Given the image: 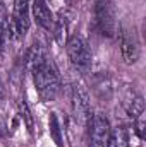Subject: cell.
Listing matches in <instances>:
<instances>
[{
	"mask_svg": "<svg viewBox=\"0 0 146 147\" xmlns=\"http://www.w3.org/2000/svg\"><path fill=\"white\" fill-rule=\"evenodd\" d=\"M31 74L38 96L43 101H52L60 91V75L53 62L50 58H45L31 70Z\"/></svg>",
	"mask_w": 146,
	"mask_h": 147,
	"instance_id": "cell-1",
	"label": "cell"
},
{
	"mask_svg": "<svg viewBox=\"0 0 146 147\" xmlns=\"http://www.w3.org/2000/svg\"><path fill=\"white\" fill-rule=\"evenodd\" d=\"M65 51L69 57V62L76 70L86 74L91 70V63H93V55L89 50V45L86 43V39L83 36H71L65 43Z\"/></svg>",
	"mask_w": 146,
	"mask_h": 147,
	"instance_id": "cell-2",
	"label": "cell"
},
{
	"mask_svg": "<svg viewBox=\"0 0 146 147\" xmlns=\"http://www.w3.org/2000/svg\"><path fill=\"white\" fill-rule=\"evenodd\" d=\"M95 22L103 36L112 38L117 29L115 9L112 0H95Z\"/></svg>",
	"mask_w": 146,
	"mask_h": 147,
	"instance_id": "cell-3",
	"label": "cell"
},
{
	"mask_svg": "<svg viewBox=\"0 0 146 147\" xmlns=\"http://www.w3.org/2000/svg\"><path fill=\"white\" fill-rule=\"evenodd\" d=\"M71 99H72V113L74 118L79 125L86 127L93 116V111H91V103H89V96L86 92V89L81 86V84H76L72 87V94H71Z\"/></svg>",
	"mask_w": 146,
	"mask_h": 147,
	"instance_id": "cell-4",
	"label": "cell"
},
{
	"mask_svg": "<svg viewBox=\"0 0 146 147\" xmlns=\"http://www.w3.org/2000/svg\"><path fill=\"white\" fill-rule=\"evenodd\" d=\"M89 127V146L88 147H107L110 139V121L103 113H95L88 123Z\"/></svg>",
	"mask_w": 146,
	"mask_h": 147,
	"instance_id": "cell-5",
	"label": "cell"
},
{
	"mask_svg": "<svg viewBox=\"0 0 146 147\" xmlns=\"http://www.w3.org/2000/svg\"><path fill=\"white\" fill-rule=\"evenodd\" d=\"M29 0H14L12 5V31L17 38H24L29 29Z\"/></svg>",
	"mask_w": 146,
	"mask_h": 147,
	"instance_id": "cell-6",
	"label": "cell"
},
{
	"mask_svg": "<svg viewBox=\"0 0 146 147\" xmlns=\"http://www.w3.org/2000/svg\"><path fill=\"white\" fill-rule=\"evenodd\" d=\"M119 46H120V55L124 58L126 63L132 65L139 60V55H141V48H139V43H138V38L134 34V31H127V29H122L120 31V39H119Z\"/></svg>",
	"mask_w": 146,
	"mask_h": 147,
	"instance_id": "cell-7",
	"label": "cell"
},
{
	"mask_svg": "<svg viewBox=\"0 0 146 147\" xmlns=\"http://www.w3.org/2000/svg\"><path fill=\"white\" fill-rule=\"evenodd\" d=\"M31 9H33V17H35L38 26L43 28V29H46V31H50L52 26H53V19L55 17H53L50 7L46 5V2L45 0H35L33 5H31Z\"/></svg>",
	"mask_w": 146,
	"mask_h": 147,
	"instance_id": "cell-8",
	"label": "cell"
},
{
	"mask_svg": "<svg viewBox=\"0 0 146 147\" xmlns=\"http://www.w3.org/2000/svg\"><path fill=\"white\" fill-rule=\"evenodd\" d=\"M53 36L57 39L59 45H65L67 43V33H69V19L64 12L59 14L57 19H53V26H52Z\"/></svg>",
	"mask_w": 146,
	"mask_h": 147,
	"instance_id": "cell-9",
	"label": "cell"
},
{
	"mask_svg": "<svg viewBox=\"0 0 146 147\" xmlns=\"http://www.w3.org/2000/svg\"><path fill=\"white\" fill-rule=\"evenodd\" d=\"M48 128H50V135L55 142L57 147H64L65 146V137H64V128H62V121L59 118L57 113H50L48 118Z\"/></svg>",
	"mask_w": 146,
	"mask_h": 147,
	"instance_id": "cell-10",
	"label": "cell"
},
{
	"mask_svg": "<svg viewBox=\"0 0 146 147\" xmlns=\"http://www.w3.org/2000/svg\"><path fill=\"white\" fill-rule=\"evenodd\" d=\"M45 58H48V55H46V50L43 48V45H40L38 41L33 43V46L28 50V55H26V67H28V70L31 72Z\"/></svg>",
	"mask_w": 146,
	"mask_h": 147,
	"instance_id": "cell-11",
	"label": "cell"
},
{
	"mask_svg": "<svg viewBox=\"0 0 146 147\" xmlns=\"http://www.w3.org/2000/svg\"><path fill=\"white\" fill-rule=\"evenodd\" d=\"M107 147H129V132L126 127H119L110 132V139Z\"/></svg>",
	"mask_w": 146,
	"mask_h": 147,
	"instance_id": "cell-12",
	"label": "cell"
},
{
	"mask_svg": "<svg viewBox=\"0 0 146 147\" xmlns=\"http://www.w3.org/2000/svg\"><path fill=\"white\" fill-rule=\"evenodd\" d=\"M17 116L24 121L28 132H29L31 135H35V118H33L31 110H29V106H28V103H26L24 99L19 101V105H17Z\"/></svg>",
	"mask_w": 146,
	"mask_h": 147,
	"instance_id": "cell-13",
	"label": "cell"
},
{
	"mask_svg": "<svg viewBox=\"0 0 146 147\" xmlns=\"http://www.w3.org/2000/svg\"><path fill=\"white\" fill-rule=\"evenodd\" d=\"M127 111H129V116H131V118H136V116L143 115V113H145V101H143V98H141V96L132 98L131 103H129Z\"/></svg>",
	"mask_w": 146,
	"mask_h": 147,
	"instance_id": "cell-14",
	"label": "cell"
},
{
	"mask_svg": "<svg viewBox=\"0 0 146 147\" xmlns=\"http://www.w3.org/2000/svg\"><path fill=\"white\" fill-rule=\"evenodd\" d=\"M132 121H134V128H136V132H138V137L139 139H145V130H146V115H139V116H136V118H132Z\"/></svg>",
	"mask_w": 146,
	"mask_h": 147,
	"instance_id": "cell-15",
	"label": "cell"
},
{
	"mask_svg": "<svg viewBox=\"0 0 146 147\" xmlns=\"http://www.w3.org/2000/svg\"><path fill=\"white\" fill-rule=\"evenodd\" d=\"M7 36H9L7 28H5V24L0 21V51H3V48H5V45H7Z\"/></svg>",
	"mask_w": 146,
	"mask_h": 147,
	"instance_id": "cell-16",
	"label": "cell"
}]
</instances>
